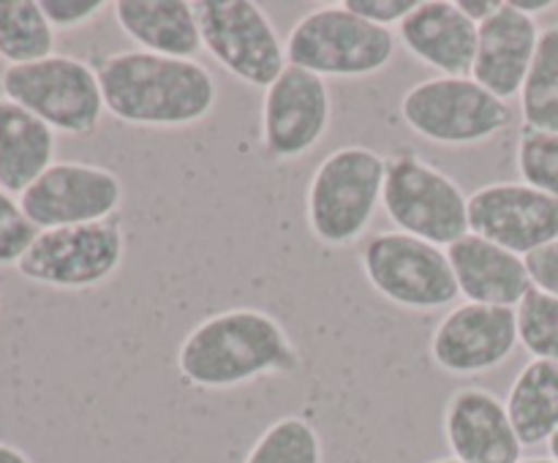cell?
Wrapping results in <instances>:
<instances>
[{"label":"cell","mask_w":558,"mask_h":463,"mask_svg":"<svg viewBox=\"0 0 558 463\" xmlns=\"http://www.w3.org/2000/svg\"><path fill=\"white\" fill-rule=\"evenodd\" d=\"M96 74L107 112L134 129H189L216 112L218 82L199 60L123 49Z\"/></svg>","instance_id":"6da1fadb"},{"label":"cell","mask_w":558,"mask_h":463,"mask_svg":"<svg viewBox=\"0 0 558 463\" xmlns=\"http://www.w3.org/2000/svg\"><path fill=\"white\" fill-rule=\"evenodd\" d=\"M300 368V352L281 321L259 308H227L205 316L178 349V370L199 390H232L259 376Z\"/></svg>","instance_id":"7a4b0ae2"},{"label":"cell","mask_w":558,"mask_h":463,"mask_svg":"<svg viewBox=\"0 0 558 463\" xmlns=\"http://www.w3.org/2000/svg\"><path fill=\"white\" fill-rule=\"evenodd\" d=\"M387 158L365 145L332 150L316 167L305 194L308 229L327 248L360 243L385 194Z\"/></svg>","instance_id":"3957f363"},{"label":"cell","mask_w":558,"mask_h":463,"mask_svg":"<svg viewBox=\"0 0 558 463\" xmlns=\"http://www.w3.org/2000/svg\"><path fill=\"white\" fill-rule=\"evenodd\" d=\"M398 36L352 14L343 3L319 5L287 33L289 65L322 80H365L392 63Z\"/></svg>","instance_id":"277c9868"},{"label":"cell","mask_w":558,"mask_h":463,"mask_svg":"<svg viewBox=\"0 0 558 463\" xmlns=\"http://www.w3.org/2000/svg\"><path fill=\"white\" fill-rule=\"evenodd\" d=\"M0 90L3 98L44 120L54 134L90 136L107 112L96 65L71 54H49L36 63L5 65Z\"/></svg>","instance_id":"5b68a950"},{"label":"cell","mask_w":558,"mask_h":463,"mask_svg":"<svg viewBox=\"0 0 558 463\" xmlns=\"http://www.w3.org/2000/svg\"><path fill=\"white\" fill-rule=\"evenodd\" d=\"M401 118L434 145L474 147L499 136L512 109L472 76H430L403 93Z\"/></svg>","instance_id":"8992f818"},{"label":"cell","mask_w":558,"mask_h":463,"mask_svg":"<svg viewBox=\"0 0 558 463\" xmlns=\"http://www.w3.org/2000/svg\"><path fill=\"white\" fill-rule=\"evenodd\" d=\"M381 207L398 232L450 248L469 234V196L461 183L417 153L387 158Z\"/></svg>","instance_id":"52a82bcc"},{"label":"cell","mask_w":558,"mask_h":463,"mask_svg":"<svg viewBox=\"0 0 558 463\" xmlns=\"http://www.w3.org/2000/svg\"><path fill=\"white\" fill-rule=\"evenodd\" d=\"M360 267L365 281L398 308L430 314L461 297L447 248L398 229L371 234Z\"/></svg>","instance_id":"ba28073f"},{"label":"cell","mask_w":558,"mask_h":463,"mask_svg":"<svg viewBox=\"0 0 558 463\" xmlns=\"http://www.w3.org/2000/svg\"><path fill=\"white\" fill-rule=\"evenodd\" d=\"M202 49L234 80L270 87L287 69V38L251 0H196Z\"/></svg>","instance_id":"9c48e42d"},{"label":"cell","mask_w":558,"mask_h":463,"mask_svg":"<svg viewBox=\"0 0 558 463\" xmlns=\"http://www.w3.org/2000/svg\"><path fill=\"white\" fill-rule=\"evenodd\" d=\"M125 232L118 218L82 227L44 229L16 265L25 281L38 287L82 292L101 287L123 265Z\"/></svg>","instance_id":"30bf717a"},{"label":"cell","mask_w":558,"mask_h":463,"mask_svg":"<svg viewBox=\"0 0 558 463\" xmlns=\"http://www.w3.org/2000/svg\"><path fill=\"white\" fill-rule=\"evenodd\" d=\"M123 202V183L107 167L85 161H54L20 205L38 232L109 221Z\"/></svg>","instance_id":"8fae6325"},{"label":"cell","mask_w":558,"mask_h":463,"mask_svg":"<svg viewBox=\"0 0 558 463\" xmlns=\"http://www.w3.org/2000/svg\"><path fill=\"white\" fill-rule=\"evenodd\" d=\"M332 96L327 80L287 65L262 98V145L276 161L314 153L330 131Z\"/></svg>","instance_id":"7c38bea8"},{"label":"cell","mask_w":558,"mask_h":463,"mask_svg":"<svg viewBox=\"0 0 558 463\" xmlns=\"http://www.w3.org/2000/svg\"><path fill=\"white\" fill-rule=\"evenodd\" d=\"M518 346L515 308L461 303L434 327L430 360L450 376H480L505 365Z\"/></svg>","instance_id":"4fadbf2b"},{"label":"cell","mask_w":558,"mask_h":463,"mask_svg":"<svg viewBox=\"0 0 558 463\" xmlns=\"http://www.w3.org/2000/svg\"><path fill=\"white\" fill-rule=\"evenodd\" d=\"M469 232L523 256L558 240V199L521 183H488L469 196Z\"/></svg>","instance_id":"5bb4252c"},{"label":"cell","mask_w":558,"mask_h":463,"mask_svg":"<svg viewBox=\"0 0 558 463\" xmlns=\"http://www.w3.org/2000/svg\"><path fill=\"white\" fill-rule=\"evenodd\" d=\"M445 439L458 463H521L523 441L507 403L485 387H461L445 406Z\"/></svg>","instance_id":"9a60e30c"},{"label":"cell","mask_w":558,"mask_h":463,"mask_svg":"<svg viewBox=\"0 0 558 463\" xmlns=\"http://www.w3.org/2000/svg\"><path fill=\"white\" fill-rule=\"evenodd\" d=\"M477 27L456 0H420L417 9L398 25L396 36L436 76H472Z\"/></svg>","instance_id":"2e32d148"},{"label":"cell","mask_w":558,"mask_h":463,"mask_svg":"<svg viewBox=\"0 0 558 463\" xmlns=\"http://www.w3.org/2000/svg\"><path fill=\"white\" fill-rule=\"evenodd\" d=\"M537 20L521 14L510 0L501 3L494 16L477 27V54H474L472 80L501 101L521 96L532 60L539 44Z\"/></svg>","instance_id":"e0dca14e"},{"label":"cell","mask_w":558,"mask_h":463,"mask_svg":"<svg viewBox=\"0 0 558 463\" xmlns=\"http://www.w3.org/2000/svg\"><path fill=\"white\" fill-rule=\"evenodd\" d=\"M461 297L466 303L518 308L534 289L526 259L469 232L447 248Z\"/></svg>","instance_id":"ac0fdd59"},{"label":"cell","mask_w":558,"mask_h":463,"mask_svg":"<svg viewBox=\"0 0 558 463\" xmlns=\"http://www.w3.org/2000/svg\"><path fill=\"white\" fill-rule=\"evenodd\" d=\"M112 14L142 52L183 60H196L202 52L199 22L189 0H118Z\"/></svg>","instance_id":"d6986e66"},{"label":"cell","mask_w":558,"mask_h":463,"mask_svg":"<svg viewBox=\"0 0 558 463\" xmlns=\"http://www.w3.org/2000/svg\"><path fill=\"white\" fill-rule=\"evenodd\" d=\"M58 134L44 120L0 96V188L20 196L54 163Z\"/></svg>","instance_id":"ffe728a7"},{"label":"cell","mask_w":558,"mask_h":463,"mask_svg":"<svg viewBox=\"0 0 558 463\" xmlns=\"http://www.w3.org/2000/svg\"><path fill=\"white\" fill-rule=\"evenodd\" d=\"M505 403L523 447L548 444L558 430V363L532 360L523 365Z\"/></svg>","instance_id":"44dd1931"},{"label":"cell","mask_w":558,"mask_h":463,"mask_svg":"<svg viewBox=\"0 0 558 463\" xmlns=\"http://www.w3.org/2000/svg\"><path fill=\"white\" fill-rule=\"evenodd\" d=\"M54 31L41 0H0V58L9 65L36 63L54 54Z\"/></svg>","instance_id":"7402d4cb"},{"label":"cell","mask_w":558,"mask_h":463,"mask_svg":"<svg viewBox=\"0 0 558 463\" xmlns=\"http://www.w3.org/2000/svg\"><path fill=\"white\" fill-rule=\"evenodd\" d=\"M521 114L529 129L558 134V25L539 33L537 54L521 90Z\"/></svg>","instance_id":"603a6c76"},{"label":"cell","mask_w":558,"mask_h":463,"mask_svg":"<svg viewBox=\"0 0 558 463\" xmlns=\"http://www.w3.org/2000/svg\"><path fill=\"white\" fill-rule=\"evenodd\" d=\"M325 450L314 425L303 417L276 419L254 441L243 463H322Z\"/></svg>","instance_id":"cb8c5ba5"},{"label":"cell","mask_w":558,"mask_h":463,"mask_svg":"<svg viewBox=\"0 0 558 463\" xmlns=\"http://www.w3.org/2000/svg\"><path fill=\"white\" fill-rule=\"evenodd\" d=\"M515 314L521 346L532 354V360L558 363V297L532 289L521 300Z\"/></svg>","instance_id":"d4e9b609"},{"label":"cell","mask_w":558,"mask_h":463,"mask_svg":"<svg viewBox=\"0 0 558 463\" xmlns=\"http://www.w3.org/2000/svg\"><path fill=\"white\" fill-rule=\"evenodd\" d=\"M515 161L521 183L558 199V134L523 125Z\"/></svg>","instance_id":"484cf974"},{"label":"cell","mask_w":558,"mask_h":463,"mask_svg":"<svg viewBox=\"0 0 558 463\" xmlns=\"http://www.w3.org/2000/svg\"><path fill=\"white\" fill-rule=\"evenodd\" d=\"M38 229L25 216L20 196L0 188V267H16L31 243L36 240Z\"/></svg>","instance_id":"4316f807"},{"label":"cell","mask_w":558,"mask_h":463,"mask_svg":"<svg viewBox=\"0 0 558 463\" xmlns=\"http://www.w3.org/2000/svg\"><path fill=\"white\" fill-rule=\"evenodd\" d=\"M41 9L54 31H80V27L96 22L104 11L112 9V3H104V0H41Z\"/></svg>","instance_id":"83f0119b"},{"label":"cell","mask_w":558,"mask_h":463,"mask_svg":"<svg viewBox=\"0 0 558 463\" xmlns=\"http://www.w3.org/2000/svg\"><path fill=\"white\" fill-rule=\"evenodd\" d=\"M420 0H343L352 14L363 16V20L374 22V25L387 27L390 25H401L414 9H417Z\"/></svg>","instance_id":"f1b7e54d"},{"label":"cell","mask_w":558,"mask_h":463,"mask_svg":"<svg viewBox=\"0 0 558 463\" xmlns=\"http://www.w3.org/2000/svg\"><path fill=\"white\" fill-rule=\"evenodd\" d=\"M529 276H532L534 289L550 294V297H558V240L554 243L543 245L539 251L526 256Z\"/></svg>","instance_id":"f546056e"},{"label":"cell","mask_w":558,"mask_h":463,"mask_svg":"<svg viewBox=\"0 0 558 463\" xmlns=\"http://www.w3.org/2000/svg\"><path fill=\"white\" fill-rule=\"evenodd\" d=\"M456 3L461 5V11L469 16V20L477 22V25H483L488 16H494L496 11L501 9V3H505V0H456Z\"/></svg>","instance_id":"4dcf8cb0"},{"label":"cell","mask_w":558,"mask_h":463,"mask_svg":"<svg viewBox=\"0 0 558 463\" xmlns=\"http://www.w3.org/2000/svg\"><path fill=\"white\" fill-rule=\"evenodd\" d=\"M512 5H515L521 14L532 16V20H537V14H545V11L556 9V0H510Z\"/></svg>","instance_id":"1f68e13d"},{"label":"cell","mask_w":558,"mask_h":463,"mask_svg":"<svg viewBox=\"0 0 558 463\" xmlns=\"http://www.w3.org/2000/svg\"><path fill=\"white\" fill-rule=\"evenodd\" d=\"M0 463H33V461L27 458L25 450L9 444V441H0Z\"/></svg>","instance_id":"d6a6232c"},{"label":"cell","mask_w":558,"mask_h":463,"mask_svg":"<svg viewBox=\"0 0 558 463\" xmlns=\"http://www.w3.org/2000/svg\"><path fill=\"white\" fill-rule=\"evenodd\" d=\"M548 452H550V458H554V461H558V430L554 436H550V441H548Z\"/></svg>","instance_id":"836d02e7"},{"label":"cell","mask_w":558,"mask_h":463,"mask_svg":"<svg viewBox=\"0 0 558 463\" xmlns=\"http://www.w3.org/2000/svg\"><path fill=\"white\" fill-rule=\"evenodd\" d=\"M521 463H558V461H554V458H523Z\"/></svg>","instance_id":"e575fe53"},{"label":"cell","mask_w":558,"mask_h":463,"mask_svg":"<svg viewBox=\"0 0 558 463\" xmlns=\"http://www.w3.org/2000/svg\"><path fill=\"white\" fill-rule=\"evenodd\" d=\"M430 463H458L456 458H439V461H430Z\"/></svg>","instance_id":"d590c367"}]
</instances>
